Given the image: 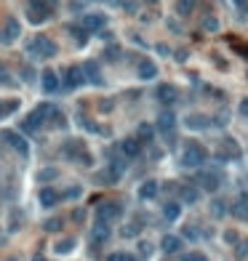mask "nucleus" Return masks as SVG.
Segmentation results:
<instances>
[{"instance_id":"f257e3e1","label":"nucleus","mask_w":248,"mask_h":261,"mask_svg":"<svg viewBox=\"0 0 248 261\" xmlns=\"http://www.w3.org/2000/svg\"><path fill=\"white\" fill-rule=\"evenodd\" d=\"M27 56H32V59H51V56L59 53V48H56V43L48 40L45 35H35L30 43H27Z\"/></svg>"},{"instance_id":"f03ea898","label":"nucleus","mask_w":248,"mask_h":261,"mask_svg":"<svg viewBox=\"0 0 248 261\" xmlns=\"http://www.w3.org/2000/svg\"><path fill=\"white\" fill-rule=\"evenodd\" d=\"M206 160H208V152L200 144H189L182 152V165L184 168H200Z\"/></svg>"},{"instance_id":"7ed1b4c3","label":"nucleus","mask_w":248,"mask_h":261,"mask_svg":"<svg viewBox=\"0 0 248 261\" xmlns=\"http://www.w3.org/2000/svg\"><path fill=\"white\" fill-rule=\"evenodd\" d=\"M6 142H8V147L14 149V152L19 155V157H30V142H27L24 136H19L16 130H6Z\"/></svg>"},{"instance_id":"20e7f679","label":"nucleus","mask_w":248,"mask_h":261,"mask_svg":"<svg viewBox=\"0 0 248 261\" xmlns=\"http://www.w3.org/2000/svg\"><path fill=\"white\" fill-rule=\"evenodd\" d=\"M123 216V208L118 203H102L99 208H96V221H104V224H110V221H115Z\"/></svg>"},{"instance_id":"39448f33","label":"nucleus","mask_w":248,"mask_h":261,"mask_svg":"<svg viewBox=\"0 0 248 261\" xmlns=\"http://www.w3.org/2000/svg\"><path fill=\"white\" fill-rule=\"evenodd\" d=\"M45 115H51V107H48V104H40L30 117L24 120V130H30V134H32V130H37V128L43 125V117H45Z\"/></svg>"},{"instance_id":"423d86ee","label":"nucleus","mask_w":248,"mask_h":261,"mask_svg":"<svg viewBox=\"0 0 248 261\" xmlns=\"http://www.w3.org/2000/svg\"><path fill=\"white\" fill-rule=\"evenodd\" d=\"M197 184L203 186V189L214 192V189H219V184H222V173L219 171H200L197 173Z\"/></svg>"},{"instance_id":"0eeeda50","label":"nucleus","mask_w":248,"mask_h":261,"mask_svg":"<svg viewBox=\"0 0 248 261\" xmlns=\"http://www.w3.org/2000/svg\"><path fill=\"white\" fill-rule=\"evenodd\" d=\"M19 32H22V27H19V22L14 16H8L6 19V24H3V30H0V43H14Z\"/></svg>"},{"instance_id":"6e6552de","label":"nucleus","mask_w":248,"mask_h":261,"mask_svg":"<svg viewBox=\"0 0 248 261\" xmlns=\"http://www.w3.org/2000/svg\"><path fill=\"white\" fill-rule=\"evenodd\" d=\"M104 14H85L83 16V32H96V30H102L104 27Z\"/></svg>"},{"instance_id":"1a4fd4ad","label":"nucleus","mask_w":248,"mask_h":261,"mask_svg":"<svg viewBox=\"0 0 248 261\" xmlns=\"http://www.w3.org/2000/svg\"><path fill=\"white\" fill-rule=\"evenodd\" d=\"M112 235V229H110V224H104V221H96L93 224V229H91V240L96 242V245H102V242H107Z\"/></svg>"},{"instance_id":"9d476101","label":"nucleus","mask_w":248,"mask_h":261,"mask_svg":"<svg viewBox=\"0 0 248 261\" xmlns=\"http://www.w3.org/2000/svg\"><path fill=\"white\" fill-rule=\"evenodd\" d=\"M48 16H51V8H45V6H30L27 8V19H30L32 24H43Z\"/></svg>"},{"instance_id":"9b49d317","label":"nucleus","mask_w":248,"mask_h":261,"mask_svg":"<svg viewBox=\"0 0 248 261\" xmlns=\"http://www.w3.org/2000/svg\"><path fill=\"white\" fill-rule=\"evenodd\" d=\"M136 72H139L141 80H152V78H158V64L150 61V59H141L139 67H136Z\"/></svg>"},{"instance_id":"f8f14e48","label":"nucleus","mask_w":248,"mask_h":261,"mask_svg":"<svg viewBox=\"0 0 248 261\" xmlns=\"http://www.w3.org/2000/svg\"><path fill=\"white\" fill-rule=\"evenodd\" d=\"M67 86L70 88H80L83 83H85V78H83V70L80 67H67Z\"/></svg>"},{"instance_id":"ddd939ff","label":"nucleus","mask_w":248,"mask_h":261,"mask_svg":"<svg viewBox=\"0 0 248 261\" xmlns=\"http://www.w3.org/2000/svg\"><path fill=\"white\" fill-rule=\"evenodd\" d=\"M64 155H67V157H80L83 165H88V155L83 152V142H78V139H75L72 144H67V147H64Z\"/></svg>"},{"instance_id":"4468645a","label":"nucleus","mask_w":248,"mask_h":261,"mask_svg":"<svg viewBox=\"0 0 248 261\" xmlns=\"http://www.w3.org/2000/svg\"><path fill=\"white\" fill-rule=\"evenodd\" d=\"M120 152L126 157H136L141 152V142H139V139H123V142H120Z\"/></svg>"},{"instance_id":"2eb2a0df","label":"nucleus","mask_w":248,"mask_h":261,"mask_svg":"<svg viewBox=\"0 0 248 261\" xmlns=\"http://www.w3.org/2000/svg\"><path fill=\"white\" fill-rule=\"evenodd\" d=\"M179 96V91L174 86H168V83H163V86H158V99L163 101V104H174Z\"/></svg>"},{"instance_id":"dca6fc26","label":"nucleus","mask_w":248,"mask_h":261,"mask_svg":"<svg viewBox=\"0 0 248 261\" xmlns=\"http://www.w3.org/2000/svg\"><path fill=\"white\" fill-rule=\"evenodd\" d=\"M80 70H83V78H85V83H96V86L102 83V78H99V67H96L93 61H85Z\"/></svg>"},{"instance_id":"f3484780","label":"nucleus","mask_w":248,"mask_h":261,"mask_svg":"<svg viewBox=\"0 0 248 261\" xmlns=\"http://www.w3.org/2000/svg\"><path fill=\"white\" fill-rule=\"evenodd\" d=\"M56 88H59V75H56L54 70H45V72H43V91L51 93V91H56Z\"/></svg>"},{"instance_id":"a211bd4d","label":"nucleus","mask_w":248,"mask_h":261,"mask_svg":"<svg viewBox=\"0 0 248 261\" xmlns=\"http://www.w3.org/2000/svg\"><path fill=\"white\" fill-rule=\"evenodd\" d=\"M230 213L235 219H240V221H248V200H235L230 205Z\"/></svg>"},{"instance_id":"6ab92c4d","label":"nucleus","mask_w":248,"mask_h":261,"mask_svg":"<svg viewBox=\"0 0 248 261\" xmlns=\"http://www.w3.org/2000/svg\"><path fill=\"white\" fill-rule=\"evenodd\" d=\"M179 198H182V203H197L200 189L197 186H179Z\"/></svg>"},{"instance_id":"aec40b11","label":"nucleus","mask_w":248,"mask_h":261,"mask_svg":"<svg viewBox=\"0 0 248 261\" xmlns=\"http://www.w3.org/2000/svg\"><path fill=\"white\" fill-rule=\"evenodd\" d=\"M158 189H160L158 181H144V184L139 186V198H141V200H152V198L158 194Z\"/></svg>"},{"instance_id":"412c9836","label":"nucleus","mask_w":248,"mask_h":261,"mask_svg":"<svg viewBox=\"0 0 248 261\" xmlns=\"http://www.w3.org/2000/svg\"><path fill=\"white\" fill-rule=\"evenodd\" d=\"M160 248H163L166 253H176V250L182 248V240H179L176 235H166L163 242H160Z\"/></svg>"},{"instance_id":"4be33fe9","label":"nucleus","mask_w":248,"mask_h":261,"mask_svg":"<svg viewBox=\"0 0 248 261\" xmlns=\"http://www.w3.org/2000/svg\"><path fill=\"white\" fill-rule=\"evenodd\" d=\"M174 125H176V117L171 115V112H163V115L158 117V130H163V134L174 130Z\"/></svg>"},{"instance_id":"5701e85b","label":"nucleus","mask_w":248,"mask_h":261,"mask_svg":"<svg viewBox=\"0 0 248 261\" xmlns=\"http://www.w3.org/2000/svg\"><path fill=\"white\" fill-rule=\"evenodd\" d=\"M75 250V240L72 237H64V240H59L54 245V253H59V256H67V253H72Z\"/></svg>"},{"instance_id":"b1692460","label":"nucleus","mask_w":248,"mask_h":261,"mask_svg":"<svg viewBox=\"0 0 248 261\" xmlns=\"http://www.w3.org/2000/svg\"><path fill=\"white\" fill-rule=\"evenodd\" d=\"M179 213H182V205H179V203L168 200V203L163 205V216H166L168 221H176V219H179Z\"/></svg>"},{"instance_id":"393cba45","label":"nucleus","mask_w":248,"mask_h":261,"mask_svg":"<svg viewBox=\"0 0 248 261\" xmlns=\"http://www.w3.org/2000/svg\"><path fill=\"white\" fill-rule=\"evenodd\" d=\"M40 203L45 205V208H51V205L59 203V192H54V189H48V186H45V189L40 192Z\"/></svg>"},{"instance_id":"a878e982","label":"nucleus","mask_w":248,"mask_h":261,"mask_svg":"<svg viewBox=\"0 0 248 261\" xmlns=\"http://www.w3.org/2000/svg\"><path fill=\"white\" fill-rule=\"evenodd\" d=\"M187 125L189 128H208L211 123H208V117H203V115H192V117H187Z\"/></svg>"},{"instance_id":"bb28decb","label":"nucleus","mask_w":248,"mask_h":261,"mask_svg":"<svg viewBox=\"0 0 248 261\" xmlns=\"http://www.w3.org/2000/svg\"><path fill=\"white\" fill-rule=\"evenodd\" d=\"M195 8V0H176V11H179V16H187L189 11Z\"/></svg>"},{"instance_id":"cd10ccee","label":"nucleus","mask_w":248,"mask_h":261,"mask_svg":"<svg viewBox=\"0 0 248 261\" xmlns=\"http://www.w3.org/2000/svg\"><path fill=\"white\" fill-rule=\"evenodd\" d=\"M107 261H136V256H131V253H123V250H118V253H110Z\"/></svg>"},{"instance_id":"c85d7f7f","label":"nucleus","mask_w":248,"mask_h":261,"mask_svg":"<svg viewBox=\"0 0 248 261\" xmlns=\"http://www.w3.org/2000/svg\"><path fill=\"white\" fill-rule=\"evenodd\" d=\"M56 176H59V171H56V168H45V171L37 173V179H40V181H48V179H56Z\"/></svg>"},{"instance_id":"c756f323","label":"nucleus","mask_w":248,"mask_h":261,"mask_svg":"<svg viewBox=\"0 0 248 261\" xmlns=\"http://www.w3.org/2000/svg\"><path fill=\"white\" fill-rule=\"evenodd\" d=\"M203 30H206V32H214V30H219V22H216L214 16H206V19H203Z\"/></svg>"},{"instance_id":"7c9ffc66","label":"nucleus","mask_w":248,"mask_h":261,"mask_svg":"<svg viewBox=\"0 0 248 261\" xmlns=\"http://www.w3.org/2000/svg\"><path fill=\"white\" fill-rule=\"evenodd\" d=\"M62 229V219H48L45 221V232H59Z\"/></svg>"},{"instance_id":"2f4dec72","label":"nucleus","mask_w":248,"mask_h":261,"mask_svg":"<svg viewBox=\"0 0 248 261\" xmlns=\"http://www.w3.org/2000/svg\"><path fill=\"white\" fill-rule=\"evenodd\" d=\"M139 224H128V227H123V237H133V235H139Z\"/></svg>"},{"instance_id":"473e14b6","label":"nucleus","mask_w":248,"mask_h":261,"mask_svg":"<svg viewBox=\"0 0 248 261\" xmlns=\"http://www.w3.org/2000/svg\"><path fill=\"white\" fill-rule=\"evenodd\" d=\"M141 139H144V142L152 139V128L150 125H139V142H141Z\"/></svg>"},{"instance_id":"72a5a7b5","label":"nucleus","mask_w":248,"mask_h":261,"mask_svg":"<svg viewBox=\"0 0 248 261\" xmlns=\"http://www.w3.org/2000/svg\"><path fill=\"white\" fill-rule=\"evenodd\" d=\"M59 198H70V200H72V198H80V186H70L64 194H59Z\"/></svg>"},{"instance_id":"f704fd0d","label":"nucleus","mask_w":248,"mask_h":261,"mask_svg":"<svg viewBox=\"0 0 248 261\" xmlns=\"http://www.w3.org/2000/svg\"><path fill=\"white\" fill-rule=\"evenodd\" d=\"M51 115H54V125H56V128H64V125H67V123H64V117H62V112L51 109Z\"/></svg>"},{"instance_id":"c9c22d12","label":"nucleus","mask_w":248,"mask_h":261,"mask_svg":"<svg viewBox=\"0 0 248 261\" xmlns=\"http://www.w3.org/2000/svg\"><path fill=\"white\" fill-rule=\"evenodd\" d=\"M232 48H235L237 53H240L243 59H248V45H245V43H232Z\"/></svg>"},{"instance_id":"e433bc0d","label":"nucleus","mask_w":248,"mask_h":261,"mask_svg":"<svg viewBox=\"0 0 248 261\" xmlns=\"http://www.w3.org/2000/svg\"><path fill=\"white\" fill-rule=\"evenodd\" d=\"M182 261H208L203 253H197V250H195V253H187V256H182Z\"/></svg>"},{"instance_id":"4c0bfd02","label":"nucleus","mask_w":248,"mask_h":261,"mask_svg":"<svg viewBox=\"0 0 248 261\" xmlns=\"http://www.w3.org/2000/svg\"><path fill=\"white\" fill-rule=\"evenodd\" d=\"M139 253H141V256L147 258V256L152 253V245H150V242H139Z\"/></svg>"},{"instance_id":"58836bf2","label":"nucleus","mask_w":248,"mask_h":261,"mask_svg":"<svg viewBox=\"0 0 248 261\" xmlns=\"http://www.w3.org/2000/svg\"><path fill=\"white\" fill-rule=\"evenodd\" d=\"M22 78H24L27 83H30V80L35 78V70H32V67H22Z\"/></svg>"},{"instance_id":"ea45409f","label":"nucleus","mask_w":248,"mask_h":261,"mask_svg":"<svg viewBox=\"0 0 248 261\" xmlns=\"http://www.w3.org/2000/svg\"><path fill=\"white\" fill-rule=\"evenodd\" d=\"M214 216H224V203L222 200L214 203Z\"/></svg>"},{"instance_id":"a19ab883","label":"nucleus","mask_w":248,"mask_h":261,"mask_svg":"<svg viewBox=\"0 0 248 261\" xmlns=\"http://www.w3.org/2000/svg\"><path fill=\"white\" fill-rule=\"evenodd\" d=\"M245 253H248V240H240V245H237V256L243 258Z\"/></svg>"},{"instance_id":"79ce46f5","label":"nucleus","mask_w":248,"mask_h":261,"mask_svg":"<svg viewBox=\"0 0 248 261\" xmlns=\"http://www.w3.org/2000/svg\"><path fill=\"white\" fill-rule=\"evenodd\" d=\"M16 107H19V101H16V99H14V101H8V104H3V115H6V112H14Z\"/></svg>"},{"instance_id":"37998d69","label":"nucleus","mask_w":248,"mask_h":261,"mask_svg":"<svg viewBox=\"0 0 248 261\" xmlns=\"http://www.w3.org/2000/svg\"><path fill=\"white\" fill-rule=\"evenodd\" d=\"M118 53H120L118 45H115V48H107V59H118Z\"/></svg>"},{"instance_id":"c03bdc74","label":"nucleus","mask_w":248,"mask_h":261,"mask_svg":"<svg viewBox=\"0 0 248 261\" xmlns=\"http://www.w3.org/2000/svg\"><path fill=\"white\" fill-rule=\"evenodd\" d=\"M240 115H243V117H248V99H243V101H240Z\"/></svg>"},{"instance_id":"a18cd8bd","label":"nucleus","mask_w":248,"mask_h":261,"mask_svg":"<svg viewBox=\"0 0 248 261\" xmlns=\"http://www.w3.org/2000/svg\"><path fill=\"white\" fill-rule=\"evenodd\" d=\"M184 237H189V240H195V237H197V232H195L192 227H187V229H184Z\"/></svg>"},{"instance_id":"49530a36","label":"nucleus","mask_w":248,"mask_h":261,"mask_svg":"<svg viewBox=\"0 0 248 261\" xmlns=\"http://www.w3.org/2000/svg\"><path fill=\"white\" fill-rule=\"evenodd\" d=\"M232 3H235L237 8H243V11H248V0H232Z\"/></svg>"},{"instance_id":"de8ad7c7","label":"nucleus","mask_w":248,"mask_h":261,"mask_svg":"<svg viewBox=\"0 0 248 261\" xmlns=\"http://www.w3.org/2000/svg\"><path fill=\"white\" fill-rule=\"evenodd\" d=\"M224 237H227V242H237V235H235V232H227Z\"/></svg>"},{"instance_id":"09e8293b","label":"nucleus","mask_w":248,"mask_h":261,"mask_svg":"<svg viewBox=\"0 0 248 261\" xmlns=\"http://www.w3.org/2000/svg\"><path fill=\"white\" fill-rule=\"evenodd\" d=\"M43 3H45V6H48L51 11H54V8H56V3H59V0H43Z\"/></svg>"},{"instance_id":"8fccbe9b","label":"nucleus","mask_w":248,"mask_h":261,"mask_svg":"<svg viewBox=\"0 0 248 261\" xmlns=\"http://www.w3.org/2000/svg\"><path fill=\"white\" fill-rule=\"evenodd\" d=\"M147 3H158V0H147Z\"/></svg>"},{"instance_id":"3c124183","label":"nucleus","mask_w":248,"mask_h":261,"mask_svg":"<svg viewBox=\"0 0 248 261\" xmlns=\"http://www.w3.org/2000/svg\"><path fill=\"white\" fill-rule=\"evenodd\" d=\"M0 115H3V104H0Z\"/></svg>"},{"instance_id":"603ef678","label":"nucleus","mask_w":248,"mask_h":261,"mask_svg":"<svg viewBox=\"0 0 248 261\" xmlns=\"http://www.w3.org/2000/svg\"><path fill=\"white\" fill-rule=\"evenodd\" d=\"M8 261H16V258H8Z\"/></svg>"}]
</instances>
